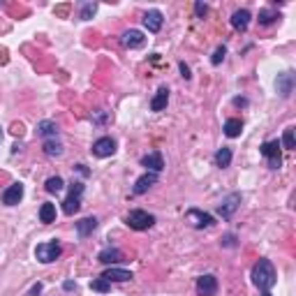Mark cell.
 Segmentation results:
<instances>
[{
	"label": "cell",
	"mask_w": 296,
	"mask_h": 296,
	"mask_svg": "<svg viewBox=\"0 0 296 296\" xmlns=\"http://www.w3.org/2000/svg\"><path fill=\"white\" fill-rule=\"evenodd\" d=\"M81 194H83V183L81 180H74L69 185V194L63 201V213L65 215H74V213L81 208Z\"/></svg>",
	"instance_id": "obj_3"
},
{
	"label": "cell",
	"mask_w": 296,
	"mask_h": 296,
	"mask_svg": "<svg viewBox=\"0 0 296 296\" xmlns=\"http://www.w3.org/2000/svg\"><path fill=\"white\" fill-rule=\"evenodd\" d=\"M234 104H238V106H245V104H248V100H243V97H236V100H234Z\"/></svg>",
	"instance_id": "obj_38"
},
{
	"label": "cell",
	"mask_w": 296,
	"mask_h": 296,
	"mask_svg": "<svg viewBox=\"0 0 296 296\" xmlns=\"http://www.w3.org/2000/svg\"><path fill=\"white\" fill-rule=\"evenodd\" d=\"M21 199H23V185L21 183H12L3 192V203H5V206H16Z\"/></svg>",
	"instance_id": "obj_14"
},
{
	"label": "cell",
	"mask_w": 296,
	"mask_h": 296,
	"mask_svg": "<svg viewBox=\"0 0 296 296\" xmlns=\"http://www.w3.org/2000/svg\"><path fill=\"white\" fill-rule=\"evenodd\" d=\"M44 188H46V192H51V194H58L60 190L65 188V180L60 178V176H51V178H46Z\"/></svg>",
	"instance_id": "obj_25"
},
{
	"label": "cell",
	"mask_w": 296,
	"mask_h": 296,
	"mask_svg": "<svg viewBox=\"0 0 296 296\" xmlns=\"http://www.w3.org/2000/svg\"><path fill=\"white\" fill-rule=\"evenodd\" d=\"M240 192H231V194H227L225 199L220 201V206H217V215L222 217V220H229L231 215H234L236 211H238V206H240Z\"/></svg>",
	"instance_id": "obj_5"
},
{
	"label": "cell",
	"mask_w": 296,
	"mask_h": 296,
	"mask_svg": "<svg viewBox=\"0 0 296 296\" xmlns=\"http://www.w3.org/2000/svg\"><path fill=\"white\" fill-rule=\"evenodd\" d=\"M206 12H208V7L203 3H194V14H197V16H203Z\"/></svg>",
	"instance_id": "obj_33"
},
{
	"label": "cell",
	"mask_w": 296,
	"mask_h": 296,
	"mask_svg": "<svg viewBox=\"0 0 296 296\" xmlns=\"http://www.w3.org/2000/svg\"><path fill=\"white\" fill-rule=\"evenodd\" d=\"M143 42H146V37H143L141 30H125L120 35V44L125 49H139V46H143Z\"/></svg>",
	"instance_id": "obj_12"
},
{
	"label": "cell",
	"mask_w": 296,
	"mask_h": 296,
	"mask_svg": "<svg viewBox=\"0 0 296 296\" xmlns=\"http://www.w3.org/2000/svg\"><path fill=\"white\" fill-rule=\"evenodd\" d=\"M162 21H164V16H162L160 9H148V12L143 14V26L148 28V32H160Z\"/></svg>",
	"instance_id": "obj_15"
},
{
	"label": "cell",
	"mask_w": 296,
	"mask_h": 296,
	"mask_svg": "<svg viewBox=\"0 0 296 296\" xmlns=\"http://www.w3.org/2000/svg\"><path fill=\"white\" fill-rule=\"evenodd\" d=\"M178 69H180V74H183L185 79H190V77H192V74H190V67H188V65H185V63H178Z\"/></svg>",
	"instance_id": "obj_34"
},
{
	"label": "cell",
	"mask_w": 296,
	"mask_h": 296,
	"mask_svg": "<svg viewBox=\"0 0 296 296\" xmlns=\"http://www.w3.org/2000/svg\"><path fill=\"white\" fill-rule=\"evenodd\" d=\"M40 291H42V285H40V282L30 287V294H32V296H37V294H40Z\"/></svg>",
	"instance_id": "obj_35"
},
{
	"label": "cell",
	"mask_w": 296,
	"mask_h": 296,
	"mask_svg": "<svg viewBox=\"0 0 296 296\" xmlns=\"http://www.w3.org/2000/svg\"><path fill=\"white\" fill-rule=\"evenodd\" d=\"M280 141H278V139H273V141H266L262 146V155L266 157L268 160V166H271V169H280L282 166V157H280Z\"/></svg>",
	"instance_id": "obj_6"
},
{
	"label": "cell",
	"mask_w": 296,
	"mask_h": 296,
	"mask_svg": "<svg viewBox=\"0 0 296 296\" xmlns=\"http://www.w3.org/2000/svg\"><path fill=\"white\" fill-rule=\"evenodd\" d=\"M90 289L92 291H100V294H106V291L111 289V282L104 280V278H95V280H90Z\"/></svg>",
	"instance_id": "obj_27"
},
{
	"label": "cell",
	"mask_w": 296,
	"mask_h": 296,
	"mask_svg": "<svg viewBox=\"0 0 296 296\" xmlns=\"http://www.w3.org/2000/svg\"><path fill=\"white\" fill-rule=\"evenodd\" d=\"M275 88L278 92H280V97H289L291 92H294V74L291 72H282L278 74V81H275Z\"/></svg>",
	"instance_id": "obj_13"
},
{
	"label": "cell",
	"mask_w": 296,
	"mask_h": 296,
	"mask_svg": "<svg viewBox=\"0 0 296 296\" xmlns=\"http://www.w3.org/2000/svg\"><path fill=\"white\" fill-rule=\"evenodd\" d=\"M250 18H252V14L248 12V9H236L234 14H231V26L236 28V30H248L250 26Z\"/></svg>",
	"instance_id": "obj_17"
},
{
	"label": "cell",
	"mask_w": 296,
	"mask_h": 296,
	"mask_svg": "<svg viewBox=\"0 0 296 296\" xmlns=\"http://www.w3.org/2000/svg\"><path fill=\"white\" fill-rule=\"evenodd\" d=\"M37 134L44 139H58V123L55 120H40L37 123Z\"/></svg>",
	"instance_id": "obj_18"
},
{
	"label": "cell",
	"mask_w": 296,
	"mask_h": 296,
	"mask_svg": "<svg viewBox=\"0 0 296 296\" xmlns=\"http://www.w3.org/2000/svg\"><path fill=\"white\" fill-rule=\"evenodd\" d=\"M116 153V141L111 137H100L92 143V155L95 157H111Z\"/></svg>",
	"instance_id": "obj_8"
},
{
	"label": "cell",
	"mask_w": 296,
	"mask_h": 296,
	"mask_svg": "<svg viewBox=\"0 0 296 296\" xmlns=\"http://www.w3.org/2000/svg\"><path fill=\"white\" fill-rule=\"evenodd\" d=\"M95 229H97V220H95V217H83V220L77 222V234H79V238H86V236H90Z\"/></svg>",
	"instance_id": "obj_21"
},
{
	"label": "cell",
	"mask_w": 296,
	"mask_h": 296,
	"mask_svg": "<svg viewBox=\"0 0 296 296\" xmlns=\"http://www.w3.org/2000/svg\"><path fill=\"white\" fill-rule=\"evenodd\" d=\"M102 278L109 282H127V280H132V273L125 271V268H118V266H109L102 273Z\"/></svg>",
	"instance_id": "obj_16"
},
{
	"label": "cell",
	"mask_w": 296,
	"mask_h": 296,
	"mask_svg": "<svg viewBox=\"0 0 296 296\" xmlns=\"http://www.w3.org/2000/svg\"><path fill=\"white\" fill-rule=\"evenodd\" d=\"M65 289H67V291H72V289H77V282H72V280H67V282H65Z\"/></svg>",
	"instance_id": "obj_37"
},
{
	"label": "cell",
	"mask_w": 296,
	"mask_h": 296,
	"mask_svg": "<svg viewBox=\"0 0 296 296\" xmlns=\"http://www.w3.org/2000/svg\"><path fill=\"white\" fill-rule=\"evenodd\" d=\"M44 153L49 157H60L65 153V148L58 139H44Z\"/></svg>",
	"instance_id": "obj_22"
},
{
	"label": "cell",
	"mask_w": 296,
	"mask_h": 296,
	"mask_svg": "<svg viewBox=\"0 0 296 296\" xmlns=\"http://www.w3.org/2000/svg\"><path fill=\"white\" fill-rule=\"evenodd\" d=\"M185 220H188L190 225L194 227V229H206V227L213 225V215H208V213L199 211V208H190V211L185 213Z\"/></svg>",
	"instance_id": "obj_7"
},
{
	"label": "cell",
	"mask_w": 296,
	"mask_h": 296,
	"mask_svg": "<svg viewBox=\"0 0 296 296\" xmlns=\"http://www.w3.org/2000/svg\"><path fill=\"white\" fill-rule=\"evenodd\" d=\"M60 254H63V248H60L55 240H49V243H40V245L35 248V257H37V262H42V264L55 262Z\"/></svg>",
	"instance_id": "obj_4"
},
{
	"label": "cell",
	"mask_w": 296,
	"mask_h": 296,
	"mask_svg": "<svg viewBox=\"0 0 296 296\" xmlns=\"http://www.w3.org/2000/svg\"><path fill=\"white\" fill-rule=\"evenodd\" d=\"M217 291V278L206 273V275L197 278V294L199 296H213Z\"/></svg>",
	"instance_id": "obj_9"
},
{
	"label": "cell",
	"mask_w": 296,
	"mask_h": 296,
	"mask_svg": "<svg viewBox=\"0 0 296 296\" xmlns=\"http://www.w3.org/2000/svg\"><path fill=\"white\" fill-rule=\"evenodd\" d=\"M125 222H127L130 229L143 231V229H151V227L155 225V215H153V213H148V211H141V208H137V211H130V213H127Z\"/></svg>",
	"instance_id": "obj_2"
},
{
	"label": "cell",
	"mask_w": 296,
	"mask_h": 296,
	"mask_svg": "<svg viewBox=\"0 0 296 296\" xmlns=\"http://www.w3.org/2000/svg\"><path fill=\"white\" fill-rule=\"evenodd\" d=\"M275 18H278V14L271 12V9H262V12H259V23H262V26H268V23H273Z\"/></svg>",
	"instance_id": "obj_29"
},
{
	"label": "cell",
	"mask_w": 296,
	"mask_h": 296,
	"mask_svg": "<svg viewBox=\"0 0 296 296\" xmlns=\"http://www.w3.org/2000/svg\"><path fill=\"white\" fill-rule=\"evenodd\" d=\"M97 259H100L102 264H109V266H116L118 262H123V252H120L118 248H106V250H102V252L97 254Z\"/></svg>",
	"instance_id": "obj_19"
},
{
	"label": "cell",
	"mask_w": 296,
	"mask_h": 296,
	"mask_svg": "<svg viewBox=\"0 0 296 296\" xmlns=\"http://www.w3.org/2000/svg\"><path fill=\"white\" fill-rule=\"evenodd\" d=\"M95 12H97V5L95 3H83V7H81V21H90V18L95 16Z\"/></svg>",
	"instance_id": "obj_28"
},
{
	"label": "cell",
	"mask_w": 296,
	"mask_h": 296,
	"mask_svg": "<svg viewBox=\"0 0 296 296\" xmlns=\"http://www.w3.org/2000/svg\"><path fill=\"white\" fill-rule=\"evenodd\" d=\"M40 220L46 222V225L55 220V206L53 203H42L40 206Z\"/></svg>",
	"instance_id": "obj_26"
},
{
	"label": "cell",
	"mask_w": 296,
	"mask_h": 296,
	"mask_svg": "<svg viewBox=\"0 0 296 296\" xmlns=\"http://www.w3.org/2000/svg\"><path fill=\"white\" fill-rule=\"evenodd\" d=\"M0 143H3V127H0Z\"/></svg>",
	"instance_id": "obj_39"
},
{
	"label": "cell",
	"mask_w": 296,
	"mask_h": 296,
	"mask_svg": "<svg viewBox=\"0 0 296 296\" xmlns=\"http://www.w3.org/2000/svg\"><path fill=\"white\" fill-rule=\"evenodd\" d=\"M166 102H169V88L166 86H160L155 92V97L151 100V109L153 111H162L166 106Z\"/></svg>",
	"instance_id": "obj_20"
},
{
	"label": "cell",
	"mask_w": 296,
	"mask_h": 296,
	"mask_svg": "<svg viewBox=\"0 0 296 296\" xmlns=\"http://www.w3.org/2000/svg\"><path fill=\"white\" fill-rule=\"evenodd\" d=\"M12 132H14V134H23V125L14 123V125H12Z\"/></svg>",
	"instance_id": "obj_36"
},
{
	"label": "cell",
	"mask_w": 296,
	"mask_h": 296,
	"mask_svg": "<svg viewBox=\"0 0 296 296\" xmlns=\"http://www.w3.org/2000/svg\"><path fill=\"white\" fill-rule=\"evenodd\" d=\"M155 183H157V174H153V171H146L143 176H139V178L134 180L132 194H146Z\"/></svg>",
	"instance_id": "obj_11"
},
{
	"label": "cell",
	"mask_w": 296,
	"mask_h": 296,
	"mask_svg": "<svg viewBox=\"0 0 296 296\" xmlns=\"http://www.w3.org/2000/svg\"><path fill=\"white\" fill-rule=\"evenodd\" d=\"M222 130H225V134H227L229 139H234V137H238L240 130H243V120H240V118H229Z\"/></svg>",
	"instance_id": "obj_23"
},
{
	"label": "cell",
	"mask_w": 296,
	"mask_h": 296,
	"mask_svg": "<svg viewBox=\"0 0 296 296\" xmlns=\"http://www.w3.org/2000/svg\"><path fill=\"white\" fill-rule=\"evenodd\" d=\"M231 148H227V146H222L220 151L215 153V157H213V160H215V166H220V169H225V166H229L231 164Z\"/></svg>",
	"instance_id": "obj_24"
},
{
	"label": "cell",
	"mask_w": 296,
	"mask_h": 296,
	"mask_svg": "<svg viewBox=\"0 0 296 296\" xmlns=\"http://www.w3.org/2000/svg\"><path fill=\"white\" fill-rule=\"evenodd\" d=\"M280 146H285L287 151H291V148H294V127H287L285 130V137H282Z\"/></svg>",
	"instance_id": "obj_30"
},
{
	"label": "cell",
	"mask_w": 296,
	"mask_h": 296,
	"mask_svg": "<svg viewBox=\"0 0 296 296\" xmlns=\"http://www.w3.org/2000/svg\"><path fill=\"white\" fill-rule=\"evenodd\" d=\"M225 55H227V46H225V44H220V46L215 49V53H213L211 63H213V65H220L222 60H225Z\"/></svg>",
	"instance_id": "obj_31"
},
{
	"label": "cell",
	"mask_w": 296,
	"mask_h": 296,
	"mask_svg": "<svg viewBox=\"0 0 296 296\" xmlns=\"http://www.w3.org/2000/svg\"><path fill=\"white\" fill-rule=\"evenodd\" d=\"M262 296H271V294H268V291H264V294H262Z\"/></svg>",
	"instance_id": "obj_40"
},
{
	"label": "cell",
	"mask_w": 296,
	"mask_h": 296,
	"mask_svg": "<svg viewBox=\"0 0 296 296\" xmlns=\"http://www.w3.org/2000/svg\"><path fill=\"white\" fill-rule=\"evenodd\" d=\"M222 245H225V248H234V245H236V236L234 234H227L225 238H222Z\"/></svg>",
	"instance_id": "obj_32"
},
{
	"label": "cell",
	"mask_w": 296,
	"mask_h": 296,
	"mask_svg": "<svg viewBox=\"0 0 296 296\" xmlns=\"http://www.w3.org/2000/svg\"><path fill=\"white\" fill-rule=\"evenodd\" d=\"M252 282L262 291H268L275 285V268H273V264L268 259H259L252 266Z\"/></svg>",
	"instance_id": "obj_1"
},
{
	"label": "cell",
	"mask_w": 296,
	"mask_h": 296,
	"mask_svg": "<svg viewBox=\"0 0 296 296\" xmlns=\"http://www.w3.org/2000/svg\"><path fill=\"white\" fill-rule=\"evenodd\" d=\"M141 166H146V171H153V174H160L164 169V157H162L160 151H153L148 155L141 157Z\"/></svg>",
	"instance_id": "obj_10"
}]
</instances>
